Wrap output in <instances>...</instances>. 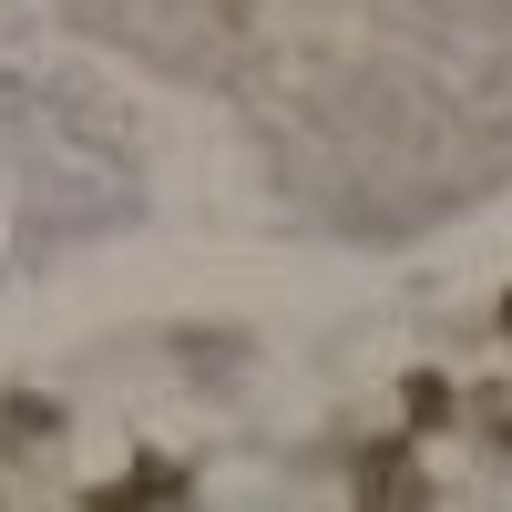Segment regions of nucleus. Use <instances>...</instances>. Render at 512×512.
I'll return each instance as SVG.
<instances>
[{
  "mask_svg": "<svg viewBox=\"0 0 512 512\" xmlns=\"http://www.w3.org/2000/svg\"><path fill=\"white\" fill-rule=\"evenodd\" d=\"M359 492H369V502H431V482H420L410 441H379V451L359 461Z\"/></svg>",
  "mask_w": 512,
  "mask_h": 512,
  "instance_id": "obj_1",
  "label": "nucleus"
},
{
  "mask_svg": "<svg viewBox=\"0 0 512 512\" xmlns=\"http://www.w3.org/2000/svg\"><path fill=\"white\" fill-rule=\"evenodd\" d=\"M400 420H410V431H451V420H461V390H451L441 369H410V379H400Z\"/></svg>",
  "mask_w": 512,
  "mask_h": 512,
  "instance_id": "obj_2",
  "label": "nucleus"
},
{
  "mask_svg": "<svg viewBox=\"0 0 512 512\" xmlns=\"http://www.w3.org/2000/svg\"><path fill=\"white\" fill-rule=\"evenodd\" d=\"M185 492V472H175V461H144V472H123V482H103L93 502H175Z\"/></svg>",
  "mask_w": 512,
  "mask_h": 512,
  "instance_id": "obj_3",
  "label": "nucleus"
},
{
  "mask_svg": "<svg viewBox=\"0 0 512 512\" xmlns=\"http://www.w3.org/2000/svg\"><path fill=\"white\" fill-rule=\"evenodd\" d=\"M472 420H482V441H492V451L512 461V379H502V390H482V400H472Z\"/></svg>",
  "mask_w": 512,
  "mask_h": 512,
  "instance_id": "obj_4",
  "label": "nucleus"
},
{
  "mask_svg": "<svg viewBox=\"0 0 512 512\" xmlns=\"http://www.w3.org/2000/svg\"><path fill=\"white\" fill-rule=\"evenodd\" d=\"M502 338H512V297H502Z\"/></svg>",
  "mask_w": 512,
  "mask_h": 512,
  "instance_id": "obj_5",
  "label": "nucleus"
}]
</instances>
